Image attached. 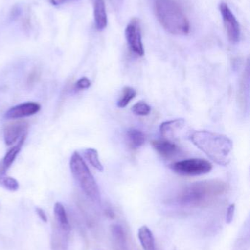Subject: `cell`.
<instances>
[{
    "label": "cell",
    "mask_w": 250,
    "mask_h": 250,
    "mask_svg": "<svg viewBox=\"0 0 250 250\" xmlns=\"http://www.w3.org/2000/svg\"><path fill=\"white\" fill-rule=\"evenodd\" d=\"M227 190V184L223 181H201L185 187L178 195L177 202L182 207L189 208L205 207L224 195Z\"/></svg>",
    "instance_id": "6da1fadb"
},
{
    "label": "cell",
    "mask_w": 250,
    "mask_h": 250,
    "mask_svg": "<svg viewBox=\"0 0 250 250\" xmlns=\"http://www.w3.org/2000/svg\"><path fill=\"white\" fill-rule=\"evenodd\" d=\"M190 140L217 164L226 166L230 163L233 142L226 135L210 131H195Z\"/></svg>",
    "instance_id": "7a4b0ae2"
},
{
    "label": "cell",
    "mask_w": 250,
    "mask_h": 250,
    "mask_svg": "<svg viewBox=\"0 0 250 250\" xmlns=\"http://www.w3.org/2000/svg\"><path fill=\"white\" fill-rule=\"evenodd\" d=\"M154 12L161 26L169 33L187 35L190 24L180 6L173 0H153Z\"/></svg>",
    "instance_id": "3957f363"
},
{
    "label": "cell",
    "mask_w": 250,
    "mask_h": 250,
    "mask_svg": "<svg viewBox=\"0 0 250 250\" xmlns=\"http://www.w3.org/2000/svg\"><path fill=\"white\" fill-rule=\"evenodd\" d=\"M70 168L73 177L77 181L85 195L92 201H99L101 195L98 185L86 163L77 151L73 152L70 157Z\"/></svg>",
    "instance_id": "277c9868"
},
{
    "label": "cell",
    "mask_w": 250,
    "mask_h": 250,
    "mask_svg": "<svg viewBox=\"0 0 250 250\" xmlns=\"http://www.w3.org/2000/svg\"><path fill=\"white\" fill-rule=\"evenodd\" d=\"M170 168L183 176H199L209 173L212 170V165L204 159L192 158L173 163Z\"/></svg>",
    "instance_id": "5b68a950"
},
{
    "label": "cell",
    "mask_w": 250,
    "mask_h": 250,
    "mask_svg": "<svg viewBox=\"0 0 250 250\" xmlns=\"http://www.w3.org/2000/svg\"><path fill=\"white\" fill-rule=\"evenodd\" d=\"M219 7L223 16V23H224L229 41L231 43H237L240 40L241 29L236 16L226 3L222 2Z\"/></svg>",
    "instance_id": "8992f818"
},
{
    "label": "cell",
    "mask_w": 250,
    "mask_h": 250,
    "mask_svg": "<svg viewBox=\"0 0 250 250\" xmlns=\"http://www.w3.org/2000/svg\"><path fill=\"white\" fill-rule=\"evenodd\" d=\"M125 35L131 50L138 56H143L145 51L142 43V32L137 19H133L129 22L126 26Z\"/></svg>",
    "instance_id": "52a82bcc"
},
{
    "label": "cell",
    "mask_w": 250,
    "mask_h": 250,
    "mask_svg": "<svg viewBox=\"0 0 250 250\" xmlns=\"http://www.w3.org/2000/svg\"><path fill=\"white\" fill-rule=\"evenodd\" d=\"M41 105L34 102L23 103L10 108L4 114L7 120H16L35 115L39 112Z\"/></svg>",
    "instance_id": "ba28073f"
},
{
    "label": "cell",
    "mask_w": 250,
    "mask_h": 250,
    "mask_svg": "<svg viewBox=\"0 0 250 250\" xmlns=\"http://www.w3.org/2000/svg\"><path fill=\"white\" fill-rule=\"evenodd\" d=\"M29 125L26 122L19 121L6 125L4 128V140L7 146L17 142L22 135L27 133Z\"/></svg>",
    "instance_id": "9c48e42d"
},
{
    "label": "cell",
    "mask_w": 250,
    "mask_h": 250,
    "mask_svg": "<svg viewBox=\"0 0 250 250\" xmlns=\"http://www.w3.org/2000/svg\"><path fill=\"white\" fill-rule=\"evenodd\" d=\"M95 27L102 31L107 26V15L104 0H92Z\"/></svg>",
    "instance_id": "30bf717a"
},
{
    "label": "cell",
    "mask_w": 250,
    "mask_h": 250,
    "mask_svg": "<svg viewBox=\"0 0 250 250\" xmlns=\"http://www.w3.org/2000/svg\"><path fill=\"white\" fill-rule=\"evenodd\" d=\"M154 149L163 157L170 158L177 154L179 148L174 143L167 140H155L151 142Z\"/></svg>",
    "instance_id": "8fae6325"
},
{
    "label": "cell",
    "mask_w": 250,
    "mask_h": 250,
    "mask_svg": "<svg viewBox=\"0 0 250 250\" xmlns=\"http://www.w3.org/2000/svg\"><path fill=\"white\" fill-rule=\"evenodd\" d=\"M26 136H27V133L22 135V138L16 142V145L13 146L6 153L4 159H3L2 164L3 169H4V171L7 170V169L11 166L13 162L16 160V157H17L18 154L20 152L22 146H23V144H24Z\"/></svg>",
    "instance_id": "7c38bea8"
},
{
    "label": "cell",
    "mask_w": 250,
    "mask_h": 250,
    "mask_svg": "<svg viewBox=\"0 0 250 250\" xmlns=\"http://www.w3.org/2000/svg\"><path fill=\"white\" fill-rule=\"evenodd\" d=\"M138 238L144 250H155V239L152 231L146 226H142L138 230Z\"/></svg>",
    "instance_id": "4fadbf2b"
},
{
    "label": "cell",
    "mask_w": 250,
    "mask_h": 250,
    "mask_svg": "<svg viewBox=\"0 0 250 250\" xmlns=\"http://www.w3.org/2000/svg\"><path fill=\"white\" fill-rule=\"evenodd\" d=\"M184 125L185 121L183 119L164 122L160 125V132L163 136L168 138V137L173 136L176 131L182 129L184 126Z\"/></svg>",
    "instance_id": "5bb4252c"
},
{
    "label": "cell",
    "mask_w": 250,
    "mask_h": 250,
    "mask_svg": "<svg viewBox=\"0 0 250 250\" xmlns=\"http://www.w3.org/2000/svg\"><path fill=\"white\" fill-rule=\"evenodd\" d=\"M127 139L131 148H139L145 142V135L142 131L131 129L127 132Z\"/></svg>",
    "instance_id": "9a60e30c"
},
{
    "label": "cell",
    "mask_w": 250,
    "mask_h": 250,
    "mask_svg": "<svg viewBox=\"0 0 250 250\" xmlns=\"http://www.w3.org/2000/svg\"><path fill=\"white\" fill-rule=\"evenodd\" d=\"M54 212L56 220H57L59 225L61 226L62 229L66 230H69L70 226H69L68 220L64 206L61 203H56L55 205H54Z\"/></svg>",
    "instance_id": "2e32d148"
},
{
    "label": "cell",
    "mask_w": 250,
    "mask_h": 250,
    "mask_svg": "<svg viewBox=\"0 0 250 250\" xmlns=\"http://www.w3.org/2000/svg\"><path fill=\"white\" fill-rule=\"evenodd\" d=\"M84 154L92 167L101 172L104 170V166L100 161L98 153L96 149L92 148H86L84 151Z\"/></svg>",
    "instance_id": "e0dca14e"
},
{
    "label": "cell",
    "mask_w": 250,
    "mask_h": 250,
    "mask_svg": "<svg viewBox=\"0 0 250 250\" xmlns=\"http://www.w3.org/2000/svg\"><path fill=\"white\" fill-rule=\"evenodd\" d=\"M136 92L135 89L131 87H125L123 89V94H122L121 98L117 102V106L120 108H125L129 105V103L135 98Z\"/></svg>",
    "instance_id": "ac0fdd59"
},
{
    "label": "cell",
    "mask_w": 250,
    "mask_h": 250,
    "mask_svg": "<svg viewBox=\"0 0 250 250\" xmlns=\"http://www.w3.org/2000/svg\"><path fill=\"white\" fill-rule=\"evenodd\" d=\"M0 185L8 190L15 192L19 188V184L14 178L10 176H0Z\"/></svg>",
    "instance_id": "d6986e66"
},
{
    "label": "cell",
    "mask_w": 250,
    "mask_h": 250,
    "mask_svg": "<svg viewBox=\"0 0 250 250\" xmlns=\"http://www.w3.org/2000/svg\"><path fill=\"white\" fill-rule=\"evenodd\" d=\"M151 107L146 104V103L140 102L136 103L132 107V111L134 114L138 116H147L151 112Z\"/></svg>",
    "instance_id": "ffe728a7"
},
{
    "label": "cell",
    "mask_w": 250,
    "mask_h": 250,
    "mask_svg": "<svg viewBox=\"0 0 250 250\" xmlns=\"http://www.w3.org/2000/svg\"><path fill=\"white\" fill-rule=\"evenodd\" d=\"M91 82L86 77L81 78L76 83V88L77 89H87L91 87Z\"/></svg>",
    "instance_id": "44dd1931"
},
{
    "label": "cell",
    "mask_w": 250,
    "mask_h": 250,
    "mask_svg": "<svg viewBox=\"0 0 250 250\" xmlns=\"http://www.w3.org/2000/svg\"><path fill=\"white\" fill-rule=\"evenodd\" d=\"M235 208H236V207H235L234 204H230L227 208V214H226V223H228V224H230L233 221L235 214Z\"/></svg>",
    "instance_id": "7402d4cb"
},
{
    "label": "cell",
    "mask_w": 250,
    "mask_h": 250,
    "mask_svg": "<svg viewBox=\"0 0 250 250\" xmlns=\"http://www.w3.org/2000/svg\"><path fill=\"white\" fill-rule=\"evenodd\" d=\"M110 1L113 9L116 11H119L123 6L124 0H110Z\"/></svg>",
    "instance_id": "603a6c76"
},
{
    "label": "cell",
    "mask_w": 250,
    "mask_h": 250,
    "mask_svg": "<svg viewBox=\"0 0 250 250\" xmlns=\"http://www.w3.org/2000/svg\"><path fill=\"white\" fill-rule=\"evenodd\" d=\"M35 210H36L37 214L39 216V217L41 219V220L44 221V223H46L48 219H47L46 214H45V213L44 212V210H43L42 208H38H38H36V209Z\"/></svg>",
    "instance_id": "cb8c5ba5"
},
{
    "label": "cell",
    "mask_w": 250,
    "mask_h": 250,
    "mask_svg": "<svg viewBox=\"0 0 250 250\" xmlns=\"http://www.w3.org/2000/svg\"><path fill=\"white\" fill-rule=\"evenodd\" d=\"M52 4L55 6L61 5V4H64L66 1H69V0H50Z\"/></svg>",
    "instance_id": "d4e9b609"
}]
</instances>
